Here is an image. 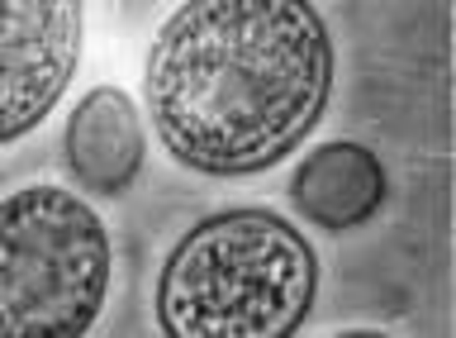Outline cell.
<instances>
[{
  "instance_id": "3957f363",
  "label": "cell",
  "mask_w": 456,
  "mask_h": 338,
  "mask_svg": "<svg viewBox=\"0 0 456 338\" xmlns=\"http://www.w3.org/2000/svg\"><path fill=\"white\" fill-rule=\"evenodd\" d=\"M110 229L77 191L0 201V338H81L110 295Z\"/></svg>"
},
{
  "instance_id": "6da1fadb",
  "label": "cell",
  "mask_w": 456,
  "mask_h": 338,
  "mask_svg": "<svg viewBox=\"0 0 456 338\" xmlns=\"http://www.w3.org/2000/svg\"><path fill=\"white\" fill-rule=\"evenodd\" d=\"M333 72V34L309 0H181L148 48L142 101L181 167L256 177L319 129Z\"/></svg>"
},
{
  "instance_id": "8992f818",
  "label": "cell",
  "mask_w": 456,
  "mask_h": 338,
  "mask_svg": "<svg viewBox=\"0 0 456 338\" xmlns=\"http://www.w3.org/2000/svg\"><path fill=\"white\" fill-rule=\"evenodd\" d=\"M385 195H390V177H385L380 158L352 138L309 148L305 162L290 172V205L314 229L328 234L362 229L366 219L380 215Z\"/></svg>"
},
{
  "instance_id": "7a4b0ae2",
  "label": "cell",
  "mask_w": 456,
  "mask_h": 338,
  "mask_svg": "<svg viewBox=\"0 0 456 338\" xmlns=\"http://www.w3.org/2000/svg\"><path fill=\"white\" fill-rule=\"evenodd\" d=\"M319 295V252L285 215L219 210L171 243L157 272L167 338H290Z\"/></svg>"
},
{
  "instance_id": "277c9868",
  "label": "cell",
  "mask_w": 456,
  "mask_h": 338,
  "mask_svg": "<svg viewBox=\"0 0 456 338\" xmlns=\"http://www.w3.org/2000/svg\"><path fill=\"white\" fill-rule=\"evenodd\" d=\"M81 0H0V148L34 134L81 67Z\"/></svg>"
},
{
  "instance_id": "5b68a950",
  "label": "cell",
  "mask_w": 456,
  "mask_h": 338,
  "mask_svg": "<svg viewBox=\"0 0 456 338\" xmlns=\"http://www.w3.org/2000/svg\"><path fill=\"white\" fill-rule=\"evenodd\" d=\"M142 153H148V129L134 95L119 87L86 91L67 115L62 162L86 195H105V201L124 195L142 172Z\"/></svg>"
}]
</instances>
